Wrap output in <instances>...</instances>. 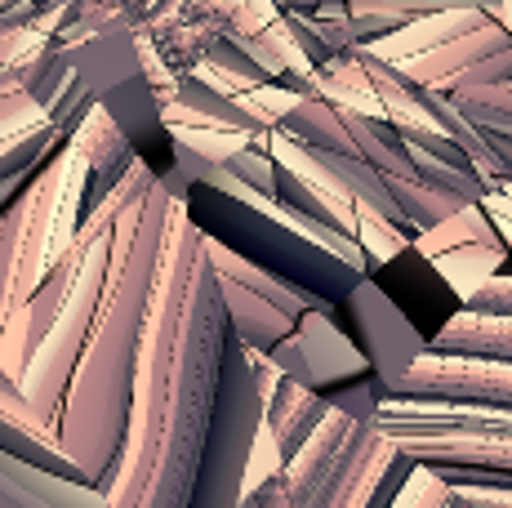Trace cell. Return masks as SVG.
<instances>
[{"instance_id": "6da1fadb", "label": "cell", "mask_w": 512, "mask_h": 508, "mask_svg": "<svg viewBox=\"0 0 512 508\" xmlns=\"http://www.w3.org/2000/svg\"><path fill=\"white\" fill-rule=\"evenodd\" d=\"M174 205L179 201L152 174L116 214L107 286L98 299L90 339L81 348V361L72 370V384L63 393V410H58V451L98 491H107L116 459H121L134 397V366H139V344Z\"/></svg>"}, {"instance_id": "7a4b0ae2", "label": "cell", "mask_w": 512, "mask_h": 508, "mask_svg": "<svg viewBox=\"0 0 512 508\" xmlns=\"http://www.w3.org/2000/svg\"><path fill=\"white\" fill-rule=\"evenodd\" d=\"M223 339H228V317H223L219 277H214L210 259H201L183 299L170 393H165L161 406V442H156V464L143 486L139 508H187L196 464H201L205 428H210L214 393H219Z\"/></svg>"}, {"instance_id": "3957f363", "label": "cell", "mask_w": 512, "mask_h": 508, "mask_svg": "<svg viewBox=\"0 0 512 508\" xmlns=\"http://www.w3.org/2000/svg\"><path fill=\"white\" fill-rule=\"evenodd\" d=\"M179 205L205 241H219V246H228L232 254H241L245 263H254V268H263V272H272V277L290 281V286L308 290V295L326 299V304H339V299L366 277L361 268L343 263L339 254H330V250L312 246L308 237H299V232L272 210V201H236L219 188L192 183Z\"/></svg>"}, {"instance_id": "277c9868", "label": "cell", "mask_w": 512, "mask_h": 508, "mask_svg": "<svg viewBox=\"0 0 512 508\" xmlns=\"http://www.w3.org/2000/svg\"><path fill=\"white\" fill-rule=\"evenodd\" d=\"M379 433L446 486L512 491V415L486 406L383 402Z\"/></svg>"}, {"instance_id": "5b68a950", "label": "cell", "mask_w": 512, "mask_h": 508, "mask_svg": "<svg viewBox=\"0 0 512 508\" xmlns=\"http://www.w3.org/2000/svg\"><path fill=\"white\" fill-rule=\"evenodd\" d=\"M263 433V393L254 384L250 348L228 330L219 366V393H214L210 428L201 442V464L192 477L187 508H236L250 486V459Z\"/></svg>"}, {"instance_id": "8992f818", "label": "cell", "mask_w": 512, "mask_h": 508, "mask_svg": "<svg viewBox=\"0 0 512 508\" xmlns=\"http://www.w3.org/2000/svg\"><path fill=\"white\" fill-rule=\"evenodd\" d=\"M392 455L397 446L379 433V424L326 410L317 433L281 464L285 500L290 508H361Z\"/></svg>"}, {"instance_id": "52a82bcc", "label": "cell", "mask_w": 512, "mask_h": 508, "mask_svg": "<svg viewBox=\"0 0 512 508\" xmlns=\"http://www.w3.org/2000/svg\"><path fill=\"white\" fill-rule=\"evenodd\" d=\"M107 259H112V228L90 237V246L81 254V268H76V281H72V290H67L63 308H58L54 326H49L41 348L27 361V370L18 375L23 397L32 402L36 415L54 428V437H58L63 393H67V384H72V370H76V361H81V348H85V339H90L98 299H103V286H107Z\"/></svg>"}, {"instance_id": "ba28073f", "label": "cell", "mask_w": 512, "mask_h": 508, "mask_svg": "<svg viewBox=\"0 0 512 508\" xmlns=\"http://www.w3.org/2000/svg\"><path fill=\"white\" fill-rule=\"evenodd\" d=\"M334 326L352 339L361 357H366L374 384H379V402H392L401 375L428 353V335L406 317L392 295L374 277H361L348 295L334 304Z\"/></svg>"}, {"instance_id": "9c48e42d", "label": "cell", "mask_w": 512, "mask_h": 508, "mask_svg": "<svg viewBox=\"0 0 512 508\" xmlns=\"http://www.w3.org/2000/svg\"><path fill=\"white\" fill-rule=\"evenodd\" d=\"M392 402L486 406V410H508L512 415V361L423 353L415 366L401 375Z\"/></svg>"}, {"instance_id": "30bf717a", "label": "cell", "mask_w": 512, "mask_h": 508, "mask_svg": "<svg viewBox=\"0 0 512 508\" xmlns=\"http://www.w3.org/2000/svg\"><path fill=\"white\" fill-rule=\"evenodd\" d=\"M236 0H139L134 36L170 72H192L228 27Z\"/></svg>"}, {"instance_id": "8fae6325", "label": "cell", "mask_w": 512, "mask_h": 508, "mask_svg": "<svg viewBox=\"0 0 512 508\" xmlns=\"http://www.w3.org/2000/svg\"><path fill=\"white\" fill-rule=\"evenodd\" d=\"M272 361V370L294 384H303L308 393H330V388L348 384V379L366 375V357L352 348V339L334 326L330 312H303L294 321V330L281 339L272 353H263Z\"/></svg>"}, {"instance_id": "7c38bea8", "label": "cell", "mask_w": 512, "mask_h": 508, "mask_svg": "<svg viewBox=\"0 0 512 508\" xmlns=\"http://www.w3.org/2000/svg\"><path fill=\"white\" fill-rule=\"evenodd\" d=\"M0 508H107V495L81 477H58L0 451Z\"/></svg>"}, {"instance_id": "4fadbf2b", "label": "cell", "mask_w": 512, "mask_h": 508, "mask_svg": "<svg viewBox=\"0 0 512 508\" xmlns=\"http://www.w3.org/2000/svg\"><path fill=\"white\" fill-rule=\"evenodd\" d=\"M512 36L504 32V23L499 18H490V23L472 27V32L455 36V41L437 45V50H423V54H410V58H397V63H388L397 76H406V81L415 85H428V90H446L450 81H455L459 72H468L472 63H481V58L508 50Z\"/></svg>"}, {"instance_id": "5bb4252c", "label": "cell", "mask_w": 512, "mask_h": 508, "mask_svg": "<svg viewBox=\"0 0 512 508\" xmlns=\"http://www.w3.org/2000/svg\"><path fill=\"white\" fill-rule=\"evenodd\" d=\"M72 67V76L103 99L112 85L130 81V76L143 72V41L130 32V27H107V32L90 36V41H76V45H58Z\"/></svg>"}, {"instance_id": "9a60e30c", "label": "cell", "mask_w": 512, "mask_h": 508, "mask_svg": "<svg viewBox=\"0 0 512 508\" xmlns=\"http://www.w3.org/2000/svg\"><path fill=\"white\" fill-rule=\"evenodd\" d=\"M326 410L330 406L321 402L317 393H308L303 384H294V379H285V375L268 388V397H263V437L272 442L277 464H285V459L317 433Z\"/></svg>"}, {"instance_id": "2e32d148", "label": "cell", "mask_w": 512, "mask_h": 508, "mask_svg": "<svg viewBox=\"0 0 512 508\" xmlns=\"http://www.w3.org/2000/svg\"><path fill=\"white\" fill-rule=\"evenodd\" d=\"M490 18H495V14H486V9H437V14L410 18L406 27H397V32H388V36H379V41L366 45V50L379 58V63H397V58L437 50V45L455 41V36H464V32H472V27L490 23Z\"/></svg>"}, {"instance_id": "e0dca14e", "label": "cell", "mask_w": 512, "mask_h": 508, "mask_svg": "<svg viewBox=\"0 0 512 508\" xmlns=\"http://www.w3.org/2000/svg\"><path fill=\"white\" fill-rule=\"evenodd\" d=\"M428 353L512 361V317H490V312L459 308L455 317H446V326L437 335H428Z\"/></svg>"}, {"instance_id": "ac0fdd59", "label": "cell", "mask_w": 512, "mask_h": 508, "mask_svg": "<svg viewBox=\"0 0 512 508\" xmlns=\"http://www.w3.org/2000/svg\"><path fill=\"white\" fill-rule=\"evenodd\" d=\"M219 299H223V317H228V330L241 339L250 353H272L285 335L294 330V317L281 308H272L268 299H259L254 290L236 286V281L219 277Z\"/></svg>"}, {"instance_id": "d6986e66", "label": "cell", "mask_w": 512, "mask_h": 508, "mask_svg": "<svg viewBox=\"0 0 512 508\" xmlns=\"http://www.w3.org/2000/svg\"><path fill=\"white\" fill-rule=\"evenodd\" d=\"M339 121H343V130H348L357 156L370 165V170H379L383 179H415L410 148H406L401 130L388 121V116H366V112H348V107H339Z\"/></svg>"}, {"instance_id": "ffe728a7", "label": "cell", "mask_w": 512, "mask_h": 508, "mask_svg": "<svg viewBox=\"0 0 512 508\" xmlns=\"http://www.w3.org/2000/svg\"><path fill=\"white\" fill-rule=\"evenodd\" d=\"M272 130H277L281 139L299 143V148H321V152L357 156L348 130H343V121H339V107L326 103V99H294Z\"/></svg>"}, {"instance_id": "44dd1931", "label": "cell", "mask_w": 512, "mask_h": 508, "mask_svg": "<svg viewBox=\"0 0 512 508\" xmlns=\"http://www.w3.org/2000/svg\"><path fill=\"white\" fill-rule=\"evenodd\" d=\"M508 246L504 241H495V246H486V241H472V246H455V250H441L437 259H428V268L437 272V277L450 281V290H455L459 308L472 299V290H481L490 277H499V268L508 263Z\"/></svg>"}, {"instance_id": "7402d4cb", "label": "cell", "mask_w": 512, "mask_h": 508, "mask_svg": "<svg viewBox=\"0 0 512 508\" xmlns=\"http://www.w3.org/2000/svg\"><path fill=\"white\" fill-rule=\"evenodd\" d=\"M472 241H486V246H495L499 228L490 223V214L481 210V205H464V210H455L450 219H441L437 228L419 232L415 241H410V250L419 254V259H437L441 250H455V246H472Z\"/></svg>"}, {"instance_id": "603a6c76", "label": "cell", "mask_w": 512, "mask_h": 508, "mask_svg": "<svg viewBox=\"0 0 512 508\" xmlns=\"http://www.w3.org/2000/svg\"><path fill=\"white\" fill-rule=\"evenodd\" d=\"M388 188H392V201H397V210H401V223H406L415 237L428 228H437V223L450 219L455 210H464L459 197H450V192L432 188V183H423V179H388Z\"/></svg>"}, {"instance_id": "cb8c5ba5", "label": "cell", "mask_w": 512, "mask_h": 508, "mask_svg": "<svg viewBox=\"0 0 512 508\" xmlns=\"http://www.w3.org/2000/svg\"><path fill=\"white\" fill-rule=\"evenodd\" d=\"M0 451L27 459V464H41V468H49V473H58V477H81L72 459L58 451V437L32 433V428L14 424V419H5V415H0ZM81 482H85V477H81Z\"/></svg>"}, {"instance_id": "d4e9b609", "label": "cell", "mask_w": 512, "mask_h": 508, "mask_svg": "<svg viewBox=\"0 0 512 508\" xmlns=\"http://www.w3.org/2000/svg\"><path fill=\"white\" fill-rule=\"evenodd\" d=\"M450 103L459 107L468 125L477 130H499V134H512V81H499V85H481V90H459V94H446Z\"/></svg>"}, {"instance_id": "484cf974", "label": "cell", "mask_w": 512, "mask_h": 508, "mask_svg": "<svg viewBox=\"0 0 512 508\" xmlns=\"http://www.w3.org/2000/svg\"><path fill=\"white\" fill-rule=\"evenodd\" d=\"M410 241H415L410 228L388 223L374 210H361L357 205V246H361V254H366V277H370V268H383V263H392L397 254H406Z\"/></svg>"}, {"instance_id": "4316f807", "label": "cell", "mask_w": 512, "mask_h": 508, "mask_svg": "<svg viewBox=\"0 0 512 508\" xmlns=\"http://www.w3.org/2000/svg\"><path fill=\"white\" fill-rule=\"evenodd\" d=\"M437 9H486L499 14V0H348V14H374V18H392L406 27L410 18L437 14Z\"/></svg>"}, {"instance_id": "83f0119b", "label": "cell", "mask_w": 512, "mask_h": 508, "mask_svg": "<svg viewBox=\"0 0 512 508\" xmlns=\"http://www.w3.org/2000/svg\"><path fill=\"white\" fill-rule=\"evenodd\" d=\"M223 170H228L236 183H245L250 192H259L263 201H272V192H277V161L268 156L263 139L241 143V148H236L228 161H223Z\"/></svg>"}, {"instance_id": "f1b7e54d", "label": "cell", "mask_w": 512, "mask_h": 508, "mask_svg": "<svg viewBox=\"0 0 512 508\" xmlns=\"http://www.w3.org/2000/svg\"><path fill=\"white\" fill-rule=\"evenodd\" d=\"M321 402H326L330 410H339L343 419H357V424H374L379 419V384H374V375L366 370V375L348 379V384L330 388V393H321Z\"/></svg>"}, {"instance_id": "f546056e", "label": "cell", "mask_w": 512, "mask_h": 508, "mask_svg": "<svg viewBox=\"0 0 512 508\" xmlns=\"http://www.w3.org/2000/svg\"><path fill=\"white\" fill-rule=\"evenodd\" d=\"M170 130L174 143H183L187 152L205 156V161H228V156L241 148V143H250L245 134H232V130H210V125H165Z\"/></svg>"}, {"instance_id": "4dcf8cb0", "label": "cell", "mask_w": 512, "mask_h": 508, "mask_svg": "<svg viewBox=\"0 0 512 508\" xmlns=\"http://www.w3.org/2000/svg\"><path fill=\"white\" fill-rule=\"evenodd\" d=\"M397 508H472L464 495L455 491V486H446L432 468H419L415 477H410L406 495H401Z\"/></svg>"}, {"instance_id": "1f68e13d", "label": "cell", "mask_w": 512, "mask_h": 508, "mask_svg": "<svg viewBox=\"0 0 512 508\" xmlns=\"http://www.w3.org/2000/svg\"><path fill=\"white\" fill-rule=\"evenodd\" d=\"M419 473V464L410 459L406 451H397L388 459V468L379 473V486L370 491V500L361 504V508H397L401 504V495H406V486H410V477Z\"/></svg>"}, {"instance_id": "d6a6232c", "label": "cell", "mask_w": 512, "mask_h": 508, "mask_svg": "<svg viewBox=\"0 0 512 508\" xmlns=\"http://www.w3.org/2000/svg\"><path fill=\"white\" fill-rule=\"evenodd\" d=\"M499 81H512V45H508V50H499V54H490V58H481V63H472L468 72H459L441 94L481 90V85H499Z\"/></svg>"}, {"instance_id": "836d02e7", "label": "cell", "mask_w": 512, "mask_h": 508, "mask_svg": "<svg viewBox=\"0 0 512 508\" xmlns=\"http://www.w3.org/2000/svg\"><path fill=\"white\" fill-rule=\"evenodd\" d=\"M0 415H5V419H14V424H23V428H32V433L54 437V428H49L45 419L36 415L32 402H27V397H23V388H18V379H9L5 370H0Z\"/></svg>"}, {"instance_id": "e575fe53", "label": "cell", "mask_w": 512, "mask_h": 508, "mask_svg": "<svg viewBox=\"0 0 512 508\" xmlns=\"http://www.w3.org/2000/svg\"><path fill=\"white\" fill-rule=\"evenodd\" d=\"M468 312H490V317H512V277H490L481 290H472V299L464 304Z\"/></svg>"}, {"instance_id": "d590c367", "label": "cell", "mask_w": 512, "mask_h": 508, "mask_svg": "<svg viewBox=\"0 0 512 508\" xmlns=\"http://www.w3.org/2000/svg\"><path fill=\"white\" fill-rule=\"evenodd\" d=\"M236 508H290V500H285V486H281V464L268 468V473L259 477L254 486H245L241 504Z\"/></svg>"}, {"instance_id": "8d00e7d4", "label": "cell", "mask_w": 512, "mask_h": 508, "mask_svg": "<svg viewBox=\"0 0 512 508\" xmlns=\"http://www.w3.org/2000/svg\"><path fill=\"white\" fill-rule=\"evenodd\" d=\"M472 508H512V491H495V486H455Z\"/></svg>"}, {"instance_id": "74e56055", "label": "cell", "mask_w": 512, "mask_h": 508, "mask_svg": "<svg viewBox=\"0 0 512 508\" xmlns=\"http://www.w3.org/2000/svg\"><path fill=\"white\" fill-rule=\"evenodd\" d=\"M272 5H277V9H294V14H312L321 0H272Z\"/></svg>"}, {"instance_id": "f35d334b", "label": "cell", "mask_w": 512, "mask_h": 508, "mask_svg": "<svg viewBox=\"0 0 512 508\" xmlns=\"http://www.w3.org/2000/svg\"><path fill=\"white\" fill-rule=\"evenodd\" d=\"M499 5H512V0H499Z\"/></svg>"}]
</instances>
